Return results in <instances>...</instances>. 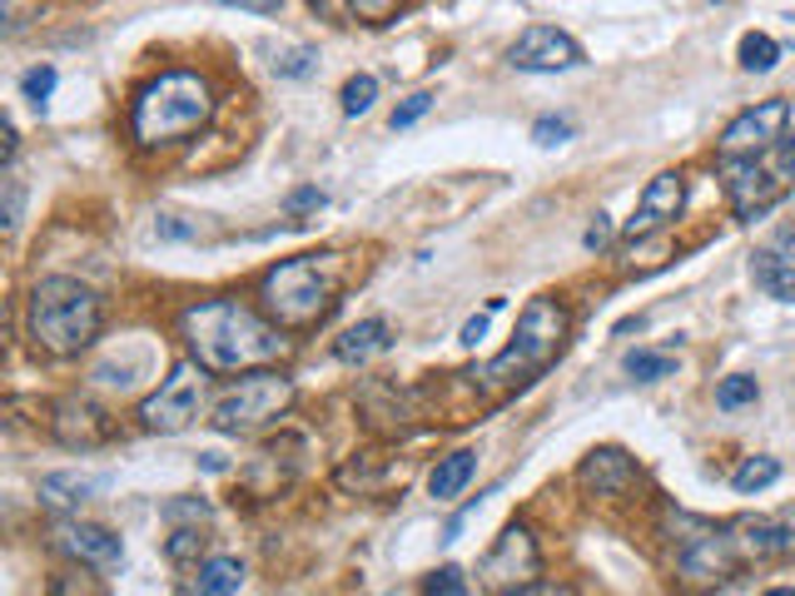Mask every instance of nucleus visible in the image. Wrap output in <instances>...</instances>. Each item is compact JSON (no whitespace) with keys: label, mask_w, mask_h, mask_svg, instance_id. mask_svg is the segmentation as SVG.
I'll return each instance as SVG.
<instances>
[{"label":"nucleus","mask_w":795,"mask_h":596,"mask_svg":"<svg viewBox=\"0 0 795 596\" xmlns=\"http://www.w3.org/2000/svg\"><path fill=\"white\" fill-rule=\"evenodd\" d=\"M179 333L204 373H264L288 353V338L239 298H204L179 313Z\"/></svg>","instance_id":"1"},{"label":"nucleus","mask_w":795,"mask_h":596,"mask_svg":"<svg viewBox=\"0 0 795 596\" xmlns=\"http://www.w3.org/2000/svg\"><path fill=\"white\" fill-rule=\"evenodd\" d=\"M348 254L324 248V254H298L278 258L264 278H258V304L264 318L278 328H314L333 313L338 294L348 284Z\"/></svg>","instance_id":"2"},{"label":"nucleus","mask_w":795,"mask_h":596,"mask_svg":"<svg viewBox=\"0 0 795 596\" xmlns=\"http://www.w3.org/2000/svg\"><path fill=\"white\" fill-rule=\"evenodd\" d=\"M214 115V89L199 70H159L155 79L135 89L129 105V135L139 149H165L184 145Z\"/></svg>","instance_id":"3"},{"label":"nucleus","mask_w":795,"mask_h":596,"mask_svg":"<svg viewBox=\"0 0 795 596\" xmlns=\"http://www.w3.org/2000/svg\"><path fill=\"white\" fill-rule=\"evenodd\" d=\"M566 328H572V318H566L562 298H552V294L527 298V308L517 313L512 343H507L492 363L473 368V373H463V377H473V387L487 397L512 393V387L532 383L537 373H547V368L556 363V353L566 348Z\"/></svg>","instance_id":"4"},{"label":"nucleus","mask_w":795,"mask_h":596,"mask_svg":"<svg viewBox=\"0 0 795 596\" xmlns=\"http://www.w3.org/2000/svg\"><path fill=\"white\" fill-rule=\"evenodd\" d=\"M99 308L95 288L80 278H40L25 298V338L35 343V353L45 358H75L99 338Z\"/></svg>","instance_id":"5"},{"label":"nucleus","mask_w":795,"mask_h":596,"mask_svg":"<svg viewBox=\"0 0 795 596\" xmlns=\"http://www.w3.org/2000/svg\"><path fill=\"white\" fill-rule=\"evenodd\" d=\"M661 536L676 552V572H681L691 586H716L741 566V552H735V542H731V522H711V517L666 507Z\"/></svg>","instance_id":"6"},{"label":"nucleus","mask_w":795,"mask_h":596,"mask_svg":"<svg viewBox=\"0 0 795 596\" xmlns=\"http://www.w3.org/2000/svg\"><path fill=\"white\" fill-rule=\"evenodd\" d=\"M795 184V135H785L775 149L751 159H721V189L731 199L735 219H761L771 204H781Z\"/></svg>","instance_id":"7"},{"label":"nucleus","mask_w":795,"mask_h":596,"mask_svg":"<svg viewBox=\"0 0 795 596\" xmlns=\"http://www.w3.org/2000/svg\"><path fill=\"white\" fill-rule=\"evenodd\" d=\"M288 407H294V377H284L278 368H264V373H244L239 383L224 387V397L209 413V427L224 437H244L278 423Z\"/></svg>","instance_id":"8"},{"label":"nucleus","mask_w":795,"mask_h":596,"mask_svg":"<svg viewBox=\"0 0 795 596\" xmlns=\"http://www.w3.org/2000/svg\"><path fill=\"white\" fill-rule=\"evenodd\" d=\"M199 407H204V368H199L194 358H184V363L169 368V377H159V387L139 403V423H145L149 433H184L199 417Z\"/></svg>","instance_id":"9"},{"label":"nucleus","mask_w":795,"mask_h":596,"mask_svg":"<svg viewBox=\"0 0 795 596\" xmlns=\"http://www.w3.org/2000/svg\"><path fill=\"white\" fill-rule=\"evenodd\" d=\"M537 572H542V546H537V536L527 532V522H507L502 532H497L492 552L477 562V582H483L492 596L537 582Z\"/></svg>","instance_id":"10"},{"label":"nucleus","mask_w":795,"mask_h":596,"mask_svg":"<svg viewBox=\"0 0 795 596\" xmlns=\"http://www.w3.org/2000/svg\"><path fill=\"white\" fill-rule=\"evenodd\" d=\"M791 129V105L785 99H761V105L741 109L731 125L721 129V159H751L775 149Z\"/></svg>","instance_id":"11"},{"label":"nucleus","mask_w":795,"mask_h":596,"mask_svg":"<svg viewBox=\"0 0 795 596\" xmlns=\"http://www.w3.org/2000/svg\"><path fill=\"white\" fill-rule=\"evenodd\" d=\"M507 60H512V70H527V75H556V70L582 65V45L556 25H527L512 40Z\"/></svg>","instance_id":"12"},{"label":"nucleus","mask_w":795,"mask_h":596,"mask_svg":"<svg viewBox=\"0 0 795 596\" xmlns=\"http://www.w3.org/2000/svg\"><path fill=\"white\" fill-rule=\"evenodd\" d=\"M681 209H686V174L681 169H661V174L642 189V199H636V209H632L622 234L632 238V244L636 238H651V234H661L666 224H676Z\"/></svg>","instance_id":"13"},{"label":"nucleus","mask_w":795,"mask_h":596,"mask_svg":"<svg viewBox=\"0 0 795 596\" xmlns=\"http://www.w3.org/2000/svg\"><path fill=\"white\" fill-rule=\"evenodd\" d=\"M731 542L741 562H771V556H795V507H781L771 517H735Z\"/></svg>","instance_id":"14"},{"label":"nucleus","mask_w":795,"mask_h":596,"mask_svg":"<svg viewBox=\"0 0 795 596\" xmlns=\"http://www.w3.org/2000/svg\"><path fill=\"white\" fill-rule=\"evenodd\" d=\"M636 477H642V467H636V457L626 453V447H592V453L576 462V487L592 497H622L636 487Z\"/></svg>","instance_id":"15"},{"label":"nucleus","mask_w":795,"mask_h":596,"mask_svg":"<svg viewBox=\"0 0 795 596\" xmlns=\"http://www.w3.org/2000/svg\"><path fill=\"white\" fill-rule=\"evenodd\" d=\"M55 546L60 552H70L80 566H125V542H119L109 526L99 522H80V517H65V522H55Z\"/></svg>","instance_id":"16"},{"label":"nucleus","mask_w":795,"mask_h":596,"mask_svg":"<svg viewBox=\"0 0 795 596\" xmlns=\"http://www.w3.org/2000/svg\"><path fill=\"white\" fill-rule=\"evenodd\" d=\"M50 433L65 447H99L115 437V417L105 407H95L89 397H60L55 417H50Z\"/></svg>","instance_id":"17"},{"label":"nucleus","mask_w":795,"mask_h":596,"mask_svg":"<svg viewBox=\"0 0 795 596\" xmlns=\"http://www.w3.org/2000/svg\"><path fill=\"white\" fill-rule=\"evenodd\" d=\"M388 348H393V328H388V318H358V323L333 343V353L343 358V363H368V358L388 353Z\"/></svg>","instance_id":"18"},{"label":"nucleus","mask_w":795,"mask_h":596,"mask_svg":"<svg viewBox=\"0 0 795 596\" xmlns=\"http://www.w3.org/2000/svg\"><path fill=\"white\" fill-rule=\"evenodd\" d=\"M105 487V477L89 472H45L40 477V502L45 507H80L85 497H95Z\"/></svg>","instance_id":"19"},{"label":"nucleus","mask_w":795,"mask_h":596,"mask_svg":"<svg viewBox=\"0 0 795 596\" xmlns=\"http://www.w3.org/2000/svg\"><path fill=\"white\" fill-rule=\"evenodd\" d=\"M473 472H477V453H467V447H457V453L437 457L433 477H427V492H433L437 502H453V497L463 492L467 482H473Z\"/></svg>","instance_id":"20"},{"label":"nucleus","mask_w":795,"mask_h":596,"mask_svg":"<svg viewBox=\"0 0 795 596\" xmlns=\"http://www.w3.org/2000/svg\"><path fill=\"white\" fill-rule=\"evenodd\" d=\"M751 278L765 298H781V304H795V264L775 258L771 248H755L751 254Z\"/></svg>","instance_id":"21"},{"label":"nucleus","mask_w":795,"mask_h":596,"mask_svg":"<svg viewBox=\"0 0 795 596\" xmlns=\"http://www.w3.org/2000/svg\"><path fill=\"white\" fill-rule=\"evenodd\" d=\"M239 586H244V562L239 556H209L199 566L194 596H239Z\"/></svg>","instance_id":"22"},{"label":"nucleus","mask_w":795,"mask_h":596,"mask_svg":"<svg viewBox=\"0 0 795 596\" xmlns=\"http://www.w3.org/2000/svg\"><path fill=\"white\" fill-rule=\"evenodd\" d=\"M775 482H781V462H775V457H765V453L741 457V467L731 472V487L741 497H755V492H765V487H775Z\"/></svg>","instance_id":"23"},{"label":"nucleus","mask_w":795,"mask_h":596,"mask_svg":"<svg viewBox=\"0 0 795 596\" xmlns=\"http://www.w3.org/2000/svg\"><path fill=\"white\" fill-rule=\"evenodd\" d=\"M626 373H632L636 383H661V377L676 373V358L656 353V348H632V353H626Z\"/></svg>","instance_id":"24"},{"label":"nucleus","mask_w":795,"mask_h":596,"mask_svg":"<svg viewBox=\"0 0 795 596\" xmlns=\"http://www.w3.org/2000/svg\"><path fill=\"white\" fill-rule=\"evenodd\" d=\"M755 397H761V383H755V377H745V373L721 377V383H716V407H721V413H735V407H751Z\"/></svg>","instance_id":"25"},{"label":"nucleus","mask_w":795,"mask_h":596,"mask_svg":"<svg viewBox=\"0 0 795 596\" xmlns=\"http://www.w3.org/2000/svg\"><path fill=\"white\" fill-rule=\"evenodd\" d=\"M50 596H105V582H99L89 566H65V572L50 582Z\"/></svg>","instance_id":"26"},{"label":"nucleus","mask_w":795,"mask_h":596,"mask_svg":"<svg viewBox=\"0 0 795 596\" xmlns=\"http://www.w3.org/2000/svg\"><path fill=\"white\" fill-rule=\"evenodd\" d=\"M775 60H781V45H775L771 35H761V30L741 35V65H745V70L765 75V70H775Z\"/></svg>","instance_id":"27"},{"label":"nucleus","mask_w":795,"mask_h":596,"mask_svg":"<svg viewBox=\"0 0 795 596\" xmlns=\"http://www.w3.org/2000/svg\"><path fill=\"white\" fill-rule=\"evenodd\" d=\"M338 99H343V115H353V119L368 115V109H373V99H378V79L373 75H353Z\"/></svg>","instance_id":"28"},{"label":"nucleus","mask_w":795,"mask_h":596,"mask_svg":"<svg viewBox=\"0 0 795 596\" xmlns=\"http://www.w3.org/2000/svg\"><path fill=\"white\" fill-rule=\"evenodd\" d=\"M159 517H165V522H184V517H189V522L199 526V522H209V517H214V507L199 502V497H169V502L159 507Z\"/></svg>","instance_id":"29"},{"label":"nucleus","mask_w":795,"mask_h":596,"mask_svg":"<svg viewBox=\"0 0 795 596\" xmlns=\"http://www.w3.org/2000/svg\"><path fill=\"white\" fill-rule=\"evenodd\" d=\"M20 89H25V99H30L35 109H45V99L55 95V65H35V70H25Z\"/></svg>","instance_id":"30"},{"label":"nucleus","mask_w":795,"mask_h":596,"mask_svg":"<svg viewBox=\"0 0 795 596\" xmlns=\"http://www.w3.org/2000/svg\"><path fill=\"white\" fill-rule=\"evenodd\" d=\"M497 313H502V298H487V304H483V313H473V318L463 323L457 343H463V348H477V343L487 338V328H492V318H497Z\"/></svg>","instance_id":"31"},{"label":"nucleus","mask_w":795,"mask_h":596,"mask_svg":"<svg viewBox=\"0 0 795 596\" xmlns=\"http://www.w3.org/2000/svg\"><path fill=\"white\" fill-rule=\"evenodd\" d=\"M423 596H467L463 566H437V572L423 582Z\"/></svg>","instance_id":"32"},{"label":"nucleus","mask_w":795,"mask_h":596,"mask_svg":"<svg viewBox=\"0 0 795 596\" xmlns=\"http://www.w3.org/2000/svg\"><path fill=\"white\" fill-rule=\"evenodd\" d=\"M0 194H6V209H0V219H6V234H15L20 228V209H25V189H20V179L6 169V179H0Z\"/></svg>","instance_id":"33"},{"label":"nucleus","mask_w":795,"mask_h":596,"mask_svg":"<svg viewBox=\"0 0 795 596\" xmlns=\"http://www.w3.org/2000/svg\"><path fill=\"white\" fill-rule=\"evenodd\" d=\"M343 10L368 20V25H388L393 15H403V6H393V0H353V6H343Z\"/></svg>","instance_id":"34"},{"label":"nucleus","mask_w":795,"mask_h":596,"mask_svg":"<svg viewBox=\"0 0 795 596\" xmlns=\"http://www.w3.org/2000/svg\"><path fill=\"white\" fill-rule=\"evenodd\" d=\"M427 109H433V95H427V89H417V95H407L403 105L393 109V129H413L417 119L427 115Z\"/></svg>","instance_id":"35"},{"label":"nucleus","mask_w":795,"mask_h":596,"mask_svg":"<svg viewBox=\"0 0 795 596\" xmlns=\"http://www.w3.org/2000/svg\"><path fill=\"white\" fill-rule=\"evenodd\" d=\"M532 139L542 149H552V145H566V139H572V125H566V119H552V115H542L532 125Z\"/></svg>","instance_id":"36"},{"label":"nucleus","mask_w":795,"mask_h":596,"mask_svg":"<svg viewBox=\"0 0 795 596\" xmlns=\"http://www.w3.org/2000/svg\"><path fill=\"white\" fill-rule=\"evenodd\" d=\"M199 546H204L199 526H184V532H174V536H169V546H165V552H169V562H189V556H194Z\"/></svg>","instance_id":"37"},{"label":"nucleus","mask_w":795,"mask_h":596,"mask_svg":"<svg viewBox=\"0 0 795 596\" xmlns=\"http://www.w3.org/2000/svg\"><path fill=\"white\" fill-rule=\"evenodd\" d=\"M314 60H318L314 50H308V45H298V50H288V55L278 60L274 70H278V75H284V79H298V75H308V70H314Z\"/></svg>","instance_id":"38"},{"label":"nucleus","mask_w":795,"mask_h":596,"mask_svg":"<svg viewBox=\"0 0 795 596\" xmlns=\"http://www.w3.org/2000/svg\"><path fill=\"white\" fill-rule=\"evenodd\" d=\"M612 238H616V224L606 214H596L592 224H586V234H582V244L592 248V254H602V248H612Z\"/></svg>","instance_id":"39"},{"label":"nucleus","mask_w":795,"mask_h":596,"mask_svg":"<svg viewBox=\"0 0 795 596\" xmlns=\"http://www.w3.org/2000/svg\"><path fill=\"white\" fill-rule=\"evenodd\" d=\"M502 596H576V592L566 582H542V576H537V582L512 586V592H502Z\"/></svg>","instance_id":"40"},{"label":"nucleus","mask_w":795,"mask_h":596,"mask_svg":"<svg viewBox=\"0 0 795 596\" xmlns=\"http://www.w3.org/2000/svg\"><path fill=\"white\" fill-rule=\"evenodd\" d=\"M765 248H771L775 258H785V264H795V224H781V228H775V238H771Z\"/></svg>","instance_id":"41"},{"label":"nucleus","mask_w":795,"mask_h":596,"mask_svg":"<svg viewBox=\"0 0 795 596\" xmlns=\"http://www.w3.org/2000/svg\"><path fill=\"white\" fill-rule=\"evenodd\" d=\"M199 234V224H184V219H159V238H194Z\"/></svg>","instance_id":"42"},{"label":"nucleus","mask_w":795,"mask_h":596,"mask_svg":"<svg viewBox=\"0 0 795 596\" xmlns=\"http://www.w3.org/2000/svg\"><path fill=\"white\" fill-rule=\"evenodd\" d=\"M324 209V194H318V189H298V194H288V209Z\"/></svg>","instance_id":"43"},{"label":"nucleus","mask_w":795,"mask_h":596,"mask_svg":"<svg viewBox=\"0 0 795 596\" xmlns=\"http://www.w3.org/2000/svg\"><path fill=\"white\" fill-rule=\"evenodd\" d=\"M761 596H795V586H771V592H761Z\"/></svg>","instance_id":"44"}]
</instances>
